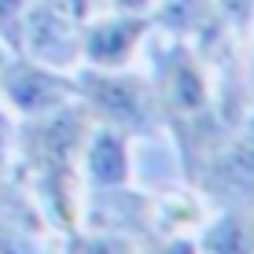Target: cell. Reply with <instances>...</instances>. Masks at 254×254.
Here are the masks:
<instances>
[{"label": "cell", "mask_w": 254, "mask_h": 254, "mask_svg": "<svg viewBox=\"0 0 254 254\" xmlns=\"http://www.w3.org/2000/svg\"><path fill=\"white\" fill-rule=\"evenodd\" d=\"M92 126L96 122L85 103L70 100L48 115L30 118L22 133V170L66 232H74L81 217V151Z\"/></svg>", "instance_id": "cell-1"}, {"label": "cell", "mask_w": 254, "mask_h": 254, "mask_svg": "<svg viewBox=\"0 0 254 254\" xmlns=\"http://www.w3.org/2000/svg\"><path fill=\"white\" fill-rule=\"evenodd\" d=\"M151 89H155V103H159V118L166 126H173L177 147L185 155V173L191 181L199 166L206 162V155L225 140V133H232V129H225L214 107L203 59L177 41L159 59V74H155Z\"/></svg>", "instance_id": "cell-2"}, {"label": "cell", "mask_w": 254, "mask_h": 254, "mask_svg": "<svg viewBox=\"0 0 254 254\" xmlns=\"http://www.w3.org/2000/svg\"><path fill=\"white\" fill-rule=\"evenodd\" d=\"M77 100L92 115L96 126H107L126 133L129 140L144 136L151 126H159V103H155L151 77H140L133 70H81L74 77Z\"/></svg>", "instance_id": "cell-3"}, {"label": "cell", "mask_w": 254, "mask_h": 254, "mask_svg": "<svg viewBox=\"0 0 254 254\" xmlns=\"http://www.w3.org/2000/svg\"><path fill=\"white\" fill-rule=\"evenodd\" d=\"M19 52L52 70L81 63V19L70 0H30L19 26Z\"/></svg>", "instance_id": "cell-4"}, {"label": "cell", "mask_w": 254, "mask_h": 254, "mask_svg": "<svg viewBox=\"0 0 254 254\" xmlns=\"http://www.w3.org/2000/svg\"><path fill=\"white\" fill-rule=\"evenodd\" d=\"M191 185L221 210H254V126H236L232 133H225V140L191 177Z\"/></svg>", "instance_id": "cell-5"}, {"label": "cell", "mask_w": 254, "mask_h": 254, "mask_svg": "<svg viewBox=\"0 0 254 254\" xmlns=\"http://www.w3.org/2000/svg\"><path fill=\"white\" fill-rule=\"evenodd\" d=\"M0 100H7V107L19 111L22 118H37L77 100V85L63 70L33 63L30 56L15 52V59H4L0 66Z\"/></svg>", "instance_id": "cell-6"}, {"label": "cell", "mask_w": 254, "mask_h": 254, "mask_svg": "<svg viewBox=\"0 0 254 254\" xmlns=\"http://www.w3.org/2000/svg\"><path fill=\"white\" fill-rule=\"evenodd\" d=\"M151 15L133 11H96L81 19V59L96 70H122L133 63L144 37L151 33Z\"/></svg>", "instance_id": "cell-7"}, {"label": "cell", "mask_w": 254, "mask_h": 254, "mask_svg": "<svg viewBox=\"0 0 254 254\" xmlns=\"http://www.w3.org/2000/svg\"><path fill=\"white\" fill-rule=\"evenodd\" d=\"M81 170L96 191L126 188L129 185V136L107 126H92L81 151Z\"/></svg>", "instance_id": "cell-8"}, {"label": "cell", "mask_w": 254, "mask_h": 254, "mask_svg": "<svg viewBox=\"0 0 254 254\" xmlns=\"http://www.w3.org/2000/svg\"><path fill=\"white\" fill-rule=\"evenodd\" d=\"M254 210H225L203 236L199 254H254Z\"/></svg>", "instance_id": "cell-9"}, {"label": "cell", "mask_w": 254, "mask_h": 254, "mask_svg": "<svg viewBox=\"0 0 254 254\" xmlns=\"http://www.w3.org/2000/svg\"><path fill=\"white\" fill-rule=\"evenodd\" d=\"M66 254H140L136 240L126 232H111V229H92V232H70Z\"/></svg>", "instance_id": "cell-10"}, {"label": "cell", "mask_w": 254, "mask_h": 254, "mask_svg": "<svg viewBox=\"0 0 254 254\" xmlns=\"http://www.w3.org/2000/svg\"><path fill=\"white\" fill-rule=\"evenodd\" d=\"M7 140H11V126H7L4 111H0V177H4V155H7Z\"/></svg>", "instance_id": "cell-11"}, {"label": "cell", "mask_w": 254, "mask_h": 254, "mask_svg": "<svg viewBox=\"0 0 254 254\" xmlns=\"http://www.w3.org/2000/svg\"><path fill=\"white\" fill-rule=\"evenodd\" d=\"M4 59H7V56H4V45H0V66H4Z\"/></svg>", "instance_id": "cell-12"}, {"label": "cell", "mask_w": 254, "mask_h": 254, "mask_svg": "<svg viewBox=\"0 0 254 254\" xmlns=\"http://www.w3.org/2000/svg\"><path fill=\"white\" fill-rule=\"evenodd\" d=\"M251 225H254V214H251Z\"/></svg>", "instance_id": "cell-13"}]
</instances>
